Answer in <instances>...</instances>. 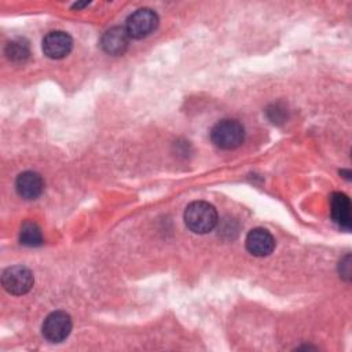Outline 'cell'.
<instances>
[{
  "instance_id": "1",
  "label": "cell",
  "mask_w": 352,
  "mask_h": 352,
  "mask_svg": "<svg viewBox=\"0 0 352 352\" xmlns=\"http://www.w3.org/2000/svg\"><path fill=\"white\" fill-rule=\"evenodd\" d=\"M217 221V212L209 202L194 201L184 210V223L195 234H206L212 231Z\"/></svg>"
},
{
  "instance_id": "2",
  "label": "cell",
  "mask_w": 352,
  "mask_h": 352,
  "mask_svg": "<svg viewBox=\"0 0 352 352\" xmlns=\"http://www.w3.org/2000/svg\"><path fill=\"white\" fill-rule=\"evenodd\" d=\"M210 139L221 150H234L243 143L245 128L239 121L226 118L214 124L210 131Z\"/></svg>"
},
{
  "instance_id": "3",
  "label": "cell",
  "mask_w": 352,
  "mask_h": 352,
  "mask_svg": "<svg viewBox=\"0 0 352 352\" xmlns=\"http://www.w3.org/2000/svg\"><path fill=\"white\" fill-rule=\"evenodd\" d=\"M157 26L158 15L151 8H139L128 16L125 29L129 37L140 40L151 34Z\"/></svg>"
},
{
  "instance_id": "4",
  "label": "cell",
  "mask_w": 352,
  "mask_h": 352,
  "mask_svg": "<svg viewBox=\"0 0 352 352\" xmlns=\"http://www.w3.org/2000/svg\"><path fill=\"white\" fill-rule=\"evenodd\" d=\"M33 274L29 268L23 265H14L8 267L1 276L3 287L14 296L26 294L33 286Z\"/></svg>"
},
{
  "instance_id": "5",
  "label": "cell",
  "mask_w": 352,
  "mask_h": 352,
  "mask_svg": "<svg viewBox=\"0 0 352 352\" xmlns=\"http://www.w3.org/2000/svg\"><path fill=\"white\" fill-rule=\"evenodd\" d=\"M43 336L50 342H62L72 331V318L63 311H55L50 314L41 327Z\"/></svg>"
},
{
  "instance_id": "6",
  "label": "cell",
  "mask_w": 352,
  "mask_h": 352,
  "mask_svg": "<svg viewBox=\"0 0 352 352\" xmlns=\"http://www.w3.org/2000/svg\"><path fill=\"white\" fill-rule=\"evenodd\" d=\"M73 48L72 37L62 30L50 32L43 40V51L51 59H62Z\"/></svg>"
},
{
  "instance_id": "7",
  "label": "cell",
  "mask_w": 352,
  "mask_h": 352,
  "mask_svg": "<svg viewBox=\"0 0 352 352\" xmlns=\"http://www.w3.org/2000/svg\"><path fill=\"white\" fill-rule=\"evenodd\" d=\"M245 243L248 252L257 257L268 256L275 249V239L265 228H253L249 231Z\"/></svg>"
},
{
  "instance_id": "8",
  "label": "cell",
  "mask_w": 352,
  "mask_h": 352,
  "mask_svg": "<svg viewBox=\"0 0 352 352\" xmlns=\"http://www.w3.org/2000/svg\"><path fill=\"white\" fill-rule=\"evenodd\" d=\"M129 34L125 28L114 26L106 30L100 38V45L110 55H122L128 48Z\"/></svg>"
},
{
  "instance_id": "9",
  "label": "cell",
  "mask_w": 352,
  "mask_h": 352,
  "mask_svg": "<svg viewBox=\"0 0 352 352\" xmlns=\"http://www.w3.org/2000/svg\"><path fill=\"white\" fill-rule=\"evenodd\" d=\"M16 192L25 199H36L44 188V182L37 172L26 170L22 172L15 182Z\"/></svg>"
},
{
  "instance_id": "10",
  "label": "cell",
  "mask_w": 352,
  "mask_h": 352,
  "mask_svg": "<svg viewBox=\"0 0 352 352\" xmlns=\"http://www.w3.org/2000/svg\"><path fill=\"white\" fill-rule=\"evenodd\" d=\"M330 213L333 220L344 230L349 231L352 226L351 201L342 192H333L330 197Z\"/></svg>"
},
{
  "instance_id": "11",
  "label": "cell",
  "mask_w": 352,
  "mask_h": 352,
  "mask_svg": "<svg viewBox=\"0 0 352 352\" xmlns=\"http://www.w3.org/2000/svg\"><path fill=\"white\" fill-rule=\"evenodd\" d=\"M19 241L25 246H40L43 243V235L40 227L34 221L26 220L19 231Z\"/></svg>"
},
{
  "instance_id": "12",
  "label": "cell",
  "mask_w": 352,
  "mask_h": 352,
  "mask_svg": "<svg viewBox=\"0 0 352 352\" xmlns=\"http://www.w3.org/2000/svg\"><path fill=\"white\" fill-rule=\"evenodd\" d=\"M4 52L10 60L23 62L29 56V47L22 40H14L6 45Z\"/></svg>"
},
{
  "instance_id": "13",
  "label": "cell",
  "mask_w": 352,
  "mask_h": 352,
  "mask_svg": "<svg viewBox=\"0 0 352 352\" xmlns=\"http://www.w3.org/2000/svg\"><path fill=\"white\" fill-rule=\"evenodd\" d=\"M340 267H344V271L340 270L341 276H344L345 279H349V276H351V271H349V268H351V264H349V254H346L345 258L340 261Z\"/></svg>"
},
{
  "instance_id": "14",
  "label": "cell",
  "mask_w": 352,
  "mask_h": 352,
  "mask_svg": "<svg viewBox=\"0 0 352 352\" xmlns=\"http://www.w3.org/2000/svg\"><path fill=\"white\" fill-rule=\"evenodd\" d=\"M88 4H89V3H76V4L72 6V8H77V10H78V8H82V7L88 6Z\"/></svg>"
}]
</instances>
